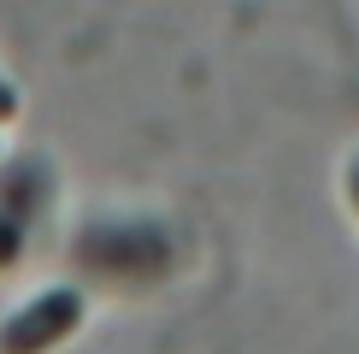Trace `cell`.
Returning a JSON list of instances; mask_svg holds the SVG:
<instances>
[{"instance_id":"7a4b0ae2","label":"cell","mask_w":359,"mask_h":354,"mask_svg":"<svg viewBox=\"0 0 359 354\" xmlns=\"http://www.w3.org/2000/svg\"><path fill=\"white\" fill-rule=\"evenodd\" d=\"M18 248H24V230L12 225V218H0V272H6V266H18Z\"/></svg>"},{"instance_id":"6da1fadb","label":"cell","mask_w":359,"mask_h":354,"mask_svg":"<svg viewBox=\"0 0 359 354\" xmlns=\"http://www.w3.org/2000/svg\"><path fill=\"white\" fill-rule=\"evenodd\" d=\"M77 324H83V295L77 289H48L0 324V354H48Z\"/></svg>"},{"instance_id":"3957f363","label":"cell","mask_w":359,"mask_h":354,"mask_svg":"<svg viewBox=\"0 0 359 354\" xmlns=\"http://www.w3.org/2000/svg\"><path fill=\"white\" fill-rule=\"evenodd\" d=\"M6 118H18V88L0 77V124H6Z\"/></svg>"}]
</instances>
